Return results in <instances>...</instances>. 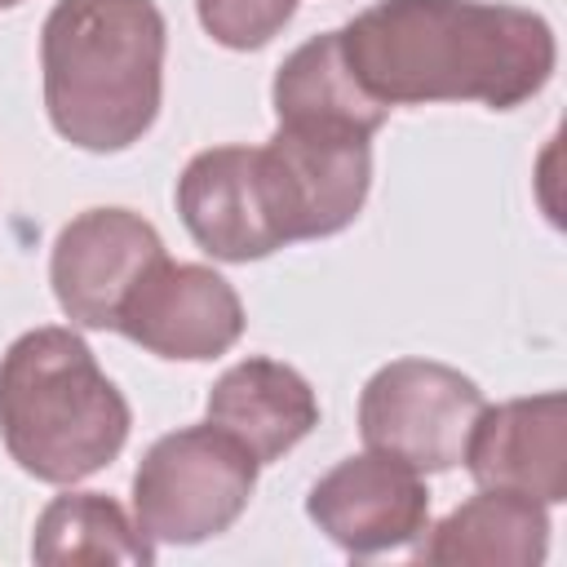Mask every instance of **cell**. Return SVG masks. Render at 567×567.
<instances>
[{"label": "cell", "instance_id": "cell-1", "mask_svg": "<svg viewBox=\"0 0 567 567\" xmlns=\"http://www.w3.org/2000/svg\"><path fill=\"white\" fill-rule=\"evenodd\" d=\"M337 35L354 80L381 106L514 111L558 66L554 27L540 13L487 0H377Z\"/></svg>", "mask_w": 567, "mask_h": 567}, {"label": "cell", "instance_id": "cell-2", "mask_svg": "<svg viewBox=\"0 0 567 567\" xmlns=\"http://www.w3.org/2000/svg\"><path fill=\"white\" fill-rule=\"evenodd\" d=\"M164 44L155 0H58L40 27L44 111L58 137L93 155L142 142L164 97Z\"/></svg>", "mask_w": 567, "mask_h": 567}, {"label": "cell", "instance_id": "cell-3", "mask_svg": "<svg viewBox=\"0 0 567 567\" xmlns=\"http://www.w3.org/2000/svg\"><path fill=\"white\" fill-rule=\"evenodd\" d=\"M128 399L80 332L44 323L0 354V439L40 483L71 487L128 443Z\"/></svg>", "mask_w": 567, "mask_h": 567}, {"label": "cell", "instance_id": "cell-4", "mask_svg": "<svg viewBox=\"0 0 567 567\" xmlns=\"http://www.w3.org/2000/svg\"><path fill=\"white\" fill-rule=\"evenodd\" d=\"M257 461L213 421L159 434L133 470V518L155 545H199L235 527L257 492Z\"/></svg>", "mask_w": 567, "mask_h": 567}, {"label": "cell", "instance_id": "cell-5", "mask_svg": "<svg viewBox=\"0 0 567 567\" xmlns=\"http://www.w3.org/2000/svg\"><path fill=\"white\" fill-rule=\"evenodd\" d=\"M483 408V390L461 368L394 359L377 368L359 394V434L368 452L394 456L416 474H443L465 461Z\"/></svg>", "mask_w": 567, "mask_h": 567}, {"label": "cell", "instance_id": "cell-6", "mask_svg": "<svg viewBox=\"0 0 567 567\" xmlns=\"http://www.w3.org/2000/svg\"><path fill=\"white\" fill-rule=\"evenodd\" d=\"M284 239H328L346 230L372 186V133L323 120H279L261 146Z\"/></svg>", "mask_w": 567, "mask_h": 567}, {"label": "cell", "instance_id": "cell-7", "mask_svg": "<svg viewBox=\"0 0 567 567\" xmlns=\"http://www.w3.org/2000/svg\"><path fill=\"white\" fill-rule=\"evenodd\" d=\"M159 230L133 208H84L75 213L49 252V284L62 315L80 328H115L137 279L159 261Z\"/></svg>", "mask_w": 567, "mask_h": 567}, {"label": "cell", "instance_id": "cell-8", "mask_svg": "<svg viewBox=\"0 0 567 567\" xmlns=\"http://www.w3.org/2000/svg\"><path fill=\"white\" fill-rule=\"evenodd\" d=\"M115 332L159 359L208 363L244 337V301L213 266L159 257L128 292Z\"/></svg>", "mask_w": 567, "mask_h": 567}, {"label": "cell", "instance_id": "cell-9", "mask_svg": "<svg viewBox=\"0 0 567 567\" xmlns=\"http://www.w3.org/2000/svg\"><path fill=\"white\" fill-rule=\"evenodd\" d=\"M310 523L350 558L408 549L430 527V487L394 456L359 452L337 461L306 496Z\"/></svg>", "mask_w": 567, "mask_h": 567}, {"label": "cell", "instance_id": "cell-10", "mask_svg": "<svg viewBox=\"0 0 567 567\" xmlns=\"http://www.w3.org/2000/svg\"><path fill=\"white\" fill-rule=\"evenodd\" d=\"M177 213L190 239L217 261H261L284 248L261 146H208L177 177Z\"/></svg>", "mask_w": 567, "mask_h": 567}, {"label": "cell", "instance_id": "cell-11", "mask_svg": "<svg viewBox=\"0 0 567 567\" xmlns=\"http://www.w3.org/2000/svg\"><path fill=\"white\" fill-rule=\"evenodd\" d=\"M461 465L478 487L518 492L540 505L567 501V399L545 390L483 408Z\"/></svg>", "mask_w": 567, "mask_h": 567}, {"label": "cell", "instance_id": "cell-12", "mask_svg": "<svg viewBox=\"0 0 567 567\" xmlns=\"http://www.w3.org/2000/svg\"><path fill=\"white\" fill-rule=\"evenodd\" d=\"M208 421L248 447L257 465H270L319 425V399L292 363L239 359L213 381Z\"/></svg>", "mask_w": 567, "mask_h": 567}, {"label": "cell", "instance_id": "cell-13", "mask_svg": "<svg viewBox=\"0 0 567 567\" xmlns=\"http://www.w3.org/2000/svg\"><path fill=\"white\" fill-rule=\"evenodd\" d=\"M549 554V514L518 492L478 487L412 540V558L452 567H536Z\"/></svg>", "mask_w": 567, "mask_h": 567}, {"label": "cell", "instance_id": "cell-14", "mask_svg": "<svg viewBox=\"0 0 567 567\" xmlns=\"http://www.w3.org/2000/svg\"><path fill=\"white\" fill-rule=\"evenodd\" d=\"M270 102L279 120H323V124H350L363 133H377L390 115V106H381L354 80L337 31L310 35L284 58L270 84Z\"/></svg>", "mask_w": 567, "mask_h": 567}, {"label": "cell", "instance_id": "cell-15", "mask_svg": "<svg viewBox=\"0 0 567 567\" xmlns=\"http://www.w3.org/2000/svg\"><path fill=\"white\" fill-rule=\"evenodd\" d=\"M31 558L44 567L66 563H155V540L106 492L53 496L31 532Z\"/></svg>", "mask_w": 567, "mask_h": 567}, {"label": "cell", "instance_id": "cell-16", "mask_svg": "<svg viewBox=\"0 0 567 567\" xmlns=\"http://www.w3.org/2000/svg\"><path fill=\"white\" fill-rule=\"evenodd\" d=\"M199 27L235 53L270 44L297 13V0H195Z\"/></svg>", "mask_w": 567, "mask_h": 567}, {"label": "cell", "instance_id": "cell-17", "mask_svg": "<svg viewBox=\"0 0 567 567\" xmlns=\"http://www.w3.org/2000/svg\"><path fill=\"white\" fill-rule=\"evenodd\" d=\"M13 4H22V0H0V9H13Z\"/></svg>", "mask_w": 567, "mask_h": 567}]
</instances>
